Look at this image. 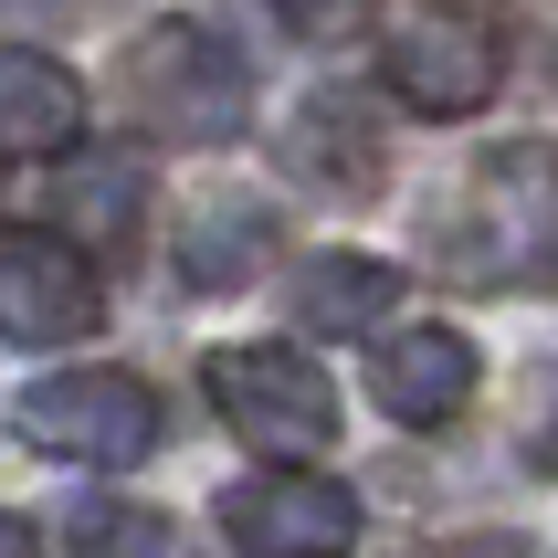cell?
Here are the masks:
<instances>
[{
	"label": "cell",
	"instance_id": "obj_1",
	"mask_svg": "<svg viewBox=\"0 0 558 558\" xmlns=\"http://www.w3.org/2000/svg\"><path fill=\"white\" fill-rule=\"evenodd\" d=\"M433 253L453 284H558V148L506 137L464 180V201L433 221Z\"/></svg>",
	"mask_w": 558,
	"mask_h": 558
},
{
	"label": "cell",
	"instance_id": "obj_2",
	"mask_svg": "<svg viewBox=\"0 0 558 558\" xmlns=\"http://www.w3.org/2000/svg\"><path fill=\"white\" fill-rule=\"evenodd\" d=\"M117 95H126V117L148 126V137H169V148H221V137H243V53L221 43V32L201 22H158L126 43L117 63Z\"/></svg>",
	"mask_w": 558,
	"mask_h": 558
},
{
	"label": "cell",
	"instance_id": "obj_3",
	"mask_svg": "<svg viewBox=\"0 0 558 558\" xmlns=\"http://www.w3.org/2000/svg\"><path fill=\"white\" fill-rule=\"evenodd\" d=\"M211 411L253 453H275V464H306V453L338 442V379L316 369L306 348H284V338L211 348Z\"/></svg>",
	"mask_w": 558,
	"mask_h": 558
},
{
	"label": "cell",
	"instance_id": "obj_4",
	"mask_svg": "<svg viewBox=\"0 0 558 558\" xmlns=\"http://www.w3.org/2000/svg\"><path fill=\"white\" fill-rule=\"evenodd\" d=\"M11 433L53 464H148L158 453V390L126 369H53L11 401Z\"/></svg>",
	"mask_w": 558,
	"mask_h": 558
},
{
	"label": "cell",
	"instance_id": "obj_5",
	"mask_svg": "<svg viewBox=\"0 0 558 558\" xmlns=\"http://www.w3.org/2000/svg\"><path fill=\"white\" fill-rule=\"evenodd\" d=\"M496 22L485 11H464V0H401L390 11V32H379V74H390V95H401L411 117H474L485 95H496Z\"/></svg>",
	"mask_w": 558,
	"mask_h": 558
},
{
	"label": "cell",
	"instance_id": "obj_6",
	"mask_svg": "<svg viewBox=\"0 0 558 558\" xmlns=\"http://www.w3.org/2000/svg\"><path fill=\"white\" fill-rule=\"evenodd\" d=\"M221 537L243 558H348L359 548V496L316 464H264L221 496Z\"/></svg>",
	"mask_w": 558,
	"mask_h": 558
},
{
	"label": "cell",
	"instance_id": "obj_7",
	"mask_svg": "<svg viewBox=\"0 0 558 558\" xmlns=\"http://www.w3.org/2000/svg\"><path fill=\"white\" fill-rule=\"evenodd\" d=\"M106 327V284L63 232H0V338L11 348H74Z\"/></svg>",
	"mask_w": 558,
	"mask_h": 558
},
{
	"label": "cell",
	"instance_id": "obj_8",
	"mask_svg": "<svg viewBox=\"0 0 558 558\" xmlns=\"http://www.w3.org/2000/svg\"><path fill=\"white\" fill-rule=\"evenodd\" d=\"M369 390H379V411H390V422L442 433V422L474 401V338H464V327H401V338H379Z\"/></svg>",
	"mask_w": 558,
	"mask_h": 558
},
{
	"label": "cell",
	"instance_id": "obj_9",
	"mask_svg": "<svg viewBox=\"0 0 558 558\" xmlns=\"http://www.w3.org/2000/svg\"><path fill=\"white\" fill-rule=\"evenodd\" d=\"M74 137H85V85L53 53L11 43L0 53V158H63Z\"/></svg>",
	"mask_w": 558,
	"mask_h": 558
},
{
	"label": "cell",
	"instance_id": "obj_10",
	"mask_svg": "<svg viewBox=\"0 0 558 558\" xmlns=\"http://www.w3.org/2000/svg\"><path fill=\"white\" fill-rule=\"evenodd\" d=\"M264 264H275V201L211 190V201L190 211V232H180V275L201 284V295H243Z\"/></svg>",
	"mask_w": 558,
	"mask_h": 558
},
{
	"label": "cell",
	"instance_id": "obj_11",
	"mask_svg": "<svg viewBox=\"0 0 558 558\" xmlns=\"http://www.w3.org/2000/svg\"><path fill=\"white\" fill-rule=\"evenodd\" d=\"M390 306H401V275L379 253H316V264H295V327L306 338H369Z\"/></svg>",
	"mask_w": 558,
	"mask_h": 558
},
{
	"label": "cell",
	"instance_id": "obj_12",
	"mask_svg": "<svg viewBox=\"0 0 558 558\" xmlns=\"http://www.w3.org/2000/svg\"><path fill=\"white\" fill-rule=\"evenodd\" d=\"M284 158L295 169H316V180H338L348 201H369V180H379V148H369V117L348 106V95H316L306 117L284 126Z\"/></svg>",
	"mask_w": 558,
	"mask_h": 558
},
{
	"label": "cell",
	"instance_id": "obj_13",
	"mask_svg": "<svg viewBox=\"0 0 558 558\" xmlns=\"http://www.w3.org/2000/svg\"><path fill=\"white\" fill-rule=\"evenodd\" d=\"M63 537H74V558H169V517L158 506H117V496L74 506Z\"/></svg>",
	"mask_w": 558,
	"mask_h": 558
},
{
	"label": "cell",
	"instance_id": "obj_14",
	"mask_svg": "<svg viewBox=\"0 0 558 558\" xmlns=\"http://www.w3.org/2000/svg\"><path fill=\"white\" fill-rule=\"evenodd\" d=\"M126 211H137V169L126 158H95L85 180H74V221L85 232H126Z\"/></svg>",
	"mask_w": 558,
	"mask_h": 558
},
{
	"label": "cell",
	"instance_id": "obj_15",
	"mask_svg": "<svg viewBox=\"0 0 558 558\" xmlns=\"http://www.w3.org/2000/svg\"><path fill=\"white\" fill-rule=\"evenodd\" d=\"M295 32H316V43H338V32H359V22H379V0H275Z\"/></svg>",
	"mask_w": 558,
	"mask_h": 558
},
{
	"label": "cell",
	"instance_id": "obj_16",
	"mask_svg": "<svg viewBox=\"0 0 558 558\" xmlns=\"http://www.w3.org/2000/svg\"><path fill=\"white\" fill-rule=\"evenodd\" d=\"M517 442H527V464H548V474H558V369L527 390V422H517Z\"/></svg>",
	"mask_w": 558,
	"mask_h": 558
},
{
	"label": "cell",
	"instance_id": "obj_17",
	"mask_svg": "<svg viewBox=\"0 0 558 558\" xmlns=\"http://www.w3.org/2000/svg\"><path fill=\"white\" fill-rule=\"evenodd\" d=\"M422 558H527L517 537H442V548H422Z\"/></svg>",
	"mask_w": 558,
	"mask_h": 558
},
{
	"label": "cell",
	"instance_id": "obj_18",
	"mask_svg": "<svg viewBox=\"0 0 558 558\" xmlns=\"http://www.w3.org/2000/svg\"><path fill=\"white\" fill-rule=\"evenodd\" d=\"M85 0H0V22H74Z\"/></svg>",
	"mask_w": 558,
	"mask_h": 558
},
{
	"label": "cell",
	"instance_id": "obj_19",
	"mask_svg": "<svg viewBox=\"0 0 558 558\" xmlns=\"http://www.w3.org/2000/svg\"><path fill=\"white\" fill-rule=\"evenodd\" d=\"M0 558H32V527L11 517V506H0Z\"/></svg>",
	"mask_w": 558,
	"mask_h": 558
},
{
	"label": "cell",
	"instance_id": "obj_20",
	"mask_svg": "<svg viewBox=\"0 0 558 558\" xmlns=\"http://www.w3.org/2000/svg\"><path fill=\"white\" fill-rule=\"evenodd\" d=\"M517 11H537V43H548V63H558V0H517Z\"/></svg>",
	"mask_w": 558,
	"mask_h": 558
}]
</instances>
